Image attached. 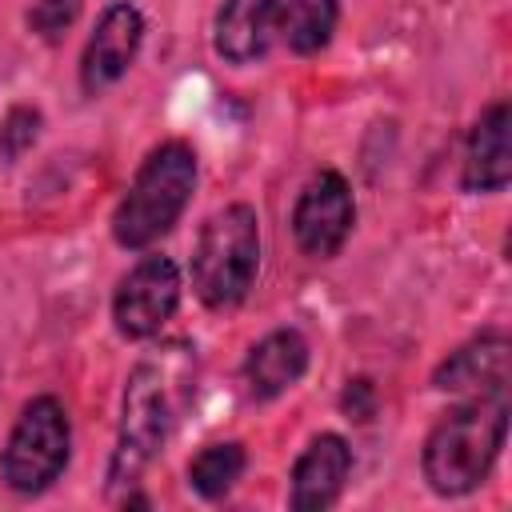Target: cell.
Returning <instances> with one entry per match:
<instances>
[{
  "instance_id": "1",
  "label": "cell",
  "mask_w": 512,
  "mask_h": 512,
  "mask_svg": "<svg viewBox=\"0 0 512 512\" xmlns=\"http://www.w3.org/2000/svg\"><path fill=\"white\" fill-rule=\"evenodd\" d=\"M196 392V344L188 340H160L144 352L124 384L120 396V428L116 448L108 460V492L132 488L144 468L164 452L168 436L176 432L184 408Z\"/></svg>"
},
{
  "instance_id": "2",
  "label": "cell",
  "mask_w": 512,
  "mask_h": 512,
  "mask_svg": "<svg viewBox=\"0 0 512 512\" xmlns=\"http://www.w3.org/2000/svg\"><path fill=\"white\" fill-rule=\"evenodd\" d=\"M508 436V392L472 396L444 412L420 452L424 480L436 496H468L476 492Z\"/></svg>"
},
{
  "instance_id": "3",
  "label": "cell",
  "mask_w": 512,
  "mask_h": 512,
  "mask_svg": "<svg viewBox=\"0 0 512 512\" xmlns=\"http://www.w3.org/2000/svg\"><path fill=\"white\" fill-rule=\"evenodd\" d=\"M196 188V152L184 140L156 144L136 168L124 200L112 212V240L120 248H148L176 228Z\"/></svg>"
},
{
  "instance_id": "4",
  "label": "cell",
  "mask_w": 512,
  "mask_h": 512,
  "mask_svg": "<svg viewBox=\"0 0 512 512\" xmlns=\"http://www.w3.org/2000/svg\"><path fill=\"white\" fill-rule=\"evenodd\" d=\"M260 272V216L252 204L216 208L192 248V288L204 308H236Z\"/></svg>"
},
{
  "instance_id": "5",
  "label": "cell",
  "mask_w": 512,
  "mask_h": 512,
  "mask_svg": "<svg viewBox=\"0 0 512 512\" xmlns=\"http://www.w3.org/2000/svg\"><path fill=\"white\" fill-rule=\"evenodd\" d=\"M68 456H72V424L64 404L56 396H36L24 404L4 444L0 480L20 496H36L60 480Z\"/></svg>"
},
{
  "instance_id": "6",
  "label": "cell",
  "mask_w": 512,
  "mask_h": 512,
  "mask_svg": "<svg viewBox=\"0 0 512 512\" xmlns=\"http://www.w3.org/2000/svg\"><path fill=\"white\" fill-rule=\"evenodd\" d=\"M176 304H180V268L160 252L140 256L120 276L116 296H112L116 332L124 340H148L172 320Z\"/></svg>"
},
{
  "instance_id": "7",
  "label": "cell",
  "mask_w": 512,
  "mask_h": 512,
  "mask_svg": "<svg viewBox=\"0 0 512 512\" xmlns=\"http://www.w3.org/2000/svg\"><path fill=\"white\" fill-rule=\"evenodd\" d=\"M352 224H356V200L348 180L336 168H320L316 176H308L292 208V236L300 252L312 260H332L344 248Z\"/></svg>"
},
{
  "instance_id": "8",
  "label": "cell",
  "mask_w": 512,
  "mask_h": 512,
  "mask_svg": "<svg viewBox=\"0 0 512 512\" xmlns=\"http://www.w3.org/2000/svg\"><path fill=\"white\" fill-rule=\"evenodd\" d=\"M140 40H144L140 8L128 4V0H112L100 12V20H96V28H92V36L84 44V56H80V88H84V96H100L104 88H112L128 72V64L136 60Z\"/></svg>"
},
{
  "instance_id": "9",
  "label": "cell",
  "mask_w": 512,
  "mask_h": 512,
  "mask_svg": "<svg viewBox=\"0 0 512 512\" xmlns=\"http://www.w3.org/2000/svg\"><path fill=\"white\" fill-rule=\"evenodd\" d=\"M296 0H224L212 20V48L228 64L264 60L268 48L284 36L288 12Z\"/></svg>"
},
{
  "instance_id": "10",
  "label": "cell",
  "mask_w": 512,
  "mask_h": 512,
  "mask_svg": "<svg viewBox=\"0 0 512 512\" xmlns=\"http://www.w3.org/2000/svg\"><path fill=\"white\" fill-rule=\"evenodd\" d=\"M508 336L500 328H488L480 336H472L468 344H460L456 352H448L436 372H432V388L440 392H456V396H496L508 392Z\"/></svg>"
},
{
  "instance_id": "11",
  "label": "cell",
  "mask_w": 512,
  "mask_h": 512,
  "mask_svg": "<svg viewBox=\"0 0 512 512\" xmlns=\"http://www.w3.org/2000/svg\"><path fill=\"white\" fill-rule=\"evenodd\" d=\"M352 472V448L336 432H320L308 440V448L292 464V492L288 504L296 512H324L340 500Z\"/></svg>"
},
{
  "instance_id": "12",
  "label": "cell",
  "mask_w": 512,
  "mask_h": 512,
  "mask_svg": "<svg viewBox=\"0 0 512 512\" xmlns=\"http://www.w3.org/2000/svg\"><path fill=\"white\" fill-rule=\"evenodd\" d=\"M512 180V148H508V100H492L464 144L460 184L468 192H504Z\"/></svg>"
},
{
  "instance_id": "13",
  "label": "cell",
  "mask_w": 512,
  "mask_h": 512,
  "mask_svg": "<svg viewBox=\"0 0 512 512\" xmlns=\"http://www.w3.org/2000/svg\"><path fill=\"white\" fill-rule=\"evenodd\" d=\"M308 372V340L296 328H276L244 356V384L252 400H276Z\"/></svg>"
},
{
  "instance_id": "14",
  "label": "cell",
  "mask_w": 512,
  "mask_h": 512,
  "mask_svg": "<svg viewBox=\"0 0 512 512\" xmlns=\"http://www.w3.org/2000/svg\"><path fill=\"white\" fill-rule=\"evenodd\" d=\"M244 464H248V456H244V448H240L236 440L208 444V448H200V452L192 456V464H188V484H192V492L204 496V500H224V496L236 488V480L244 476Z\"/></svg>"
},
{
  "instance_id": "15",
  "label": "cell",
  "mask_w": 512,
  "mask_h": 512,
  "mask_svg": "<svg viewBox=\"0 0 512 512\" xmlns=\"http://www.w3.org/2000/svg\"><path fill=\"white\" fill-rule=\"evenodd\" d=\"M336 16H340V4L336 0H296L292 12H288V24H284V44L296 52V56H312L320 48H328L332 32H336Z\"/></svg>"
},
{
  "instance_id": "16",
  "label": "cell",
  "mask_w": 512,
  "mask_h": 512,
  "mask_svg": "<svg viewBox=\"0 0 512 512\" xmlns=\"http://www.w3.org/2000/svg\"><path fill=\"white\" fill-rule=\"evenodd\" d=\"M40 124H44L40 108H32V104H12V108L0 116V160H4V164L20 160V156L36 144Z\"/></svg>"
},
{
  "instance_id": "17",
  "label": "cell",
  "mask_w": 512,
  "mask_h": 512,
  "mask_svg": "<svg viewBox=\"0 0 512 512\" xmlns=\"http://www.w3.org/2000/svg\"><path fill=\"white\" fill-rule=\"evenodd\" d=\"M80 4H84V0H32V8H28V28H32L40 40H60L64 28L76 24Z\"/></svg>"
},
{
  "instance_id": "18",
  "label": "cell",
  "mask_w": 512,
  "mask_h": 512,
  "mask_svg": "<svg viewBox=\"0 0 512 512\" xmlns=\"http://www.w3.org/2000/svg\"><path fill=\"white\" fill-rule=\"evenodd\" d=\"M340 412H344L348 420H356V424H368V420L376 416V384H372L368 376L348 380L344 392H340Z\"/></svg>"
}]
</instances>
